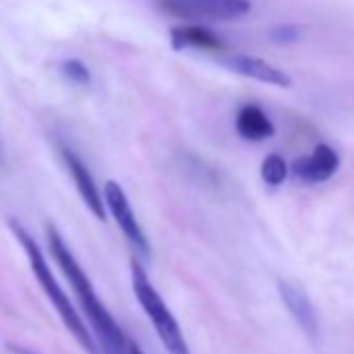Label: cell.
Listing matches in <instances>:
<instances>
[{"label":"cell","instance_id":"3957f363","mask_svg":"<svg viewBox=\"0 0 354 354\" xmlns=\"http://www.w3.org/2000/svg\"><path fill=\"white\" fill-rule=\"evenodd\" d=\"M131 288H133V294H136L140 306L144 308L146 317L154 325L165 350L169 354H192L188 348V342L182 333L180 323H177V319L173 317V313L169 310V306L165 304V300L156 292V288L150 283L144 267L138 261H131Z\"/></svg>","mask_w":354,"mask_h":354},{"label":"cell","instance_id":"277c9868","mask_svg":"<svg viewBox=\"0 0 354 354\" xmlns=\"http://www.w3.org/2000/svg\"><path fill=\"white\" fill-rule=\"evenodd\" d=\"M158 7L177 19L236 21L252 9L250 0H158Z\"/></svg>","mask_w":354,"mask_h":354},{"label":"cell","instance_id":"7c38bea8","mask_svg":"<svg viewBox=\"0 0 354 354\" xmlns=\"http://www.w3.org/2000/svg\"><path fill=\"white\" fill-rule=\"evenodd\" d=\"M261 175H263V180L269 186H279V184H283V180L288 177V165H286V160L279 154H269L263 160Z\"/></svg>","mask_w":354,"mask_h":354},{"label":"cell","instance_id":"2e32d148","mask_svg":"<svg viewBox=\"0 0 354 354\" xmlns=\"http://www.w3.org/2000/svg\"><path fill=\"white\" fill-rule=\"evenodd\" d=\"M129 354H144V352L140 350V346H138L136 342H131V339H129Z\"/></svg>","mask_w":354,"mask_h":354},{"label":"cell","instance_id":"7a4b0ae2","mask_svg":"<svg viewBox=\"0 0 354 354\" xmlns=\"http://www.w3.org/2000/svg\"><path fill=\"white\" fill-rule=\"evenodd\" d=\"M11 230H13L15 238L19 240V244L24 246V250H26V254H28V261H30V267H32V271H34V275H36L40 288L44 290L46 298H48V300L53 302V306L57 308V313H59V317L63 319L65 327L71 331V335L77 339V344H80L88 354H100L98 344H96L92 331L86 327L82 315L75 310L73 302L69 300V296L65 294V290H63L61 283L57 281V277H55V273H53V269H50V265H48L44 252H42L40 246L36 244V240H34V238L26 232V227H21L17 221H11Z\"/></svg>","mask_w":354,"mask_h":354},{"label":"cell","instance_id":"8992f818","mask_svg":"<svg viewBox=\"0 0 354 354\" xmlns=\"http://www.w3.org/2000/svg\"><path fill=\"white\" fill-rule=\"evenodd\" d=\"M277 290H279V296H281L286 308L290 310V315L296 319V323L306 333V337L317 346L321 342V321H319L317 308L310 302V298L298 286L283 281V279L277 281Z\"/></svg>","mask_w":354,"mask_h":354},{"label":"cell","instance_id":"9a60e30c","mask_svg":"<svg viewBox=\"0 0 354 354\" xmlns=\"http://www.w3.org/2000/svg\"><path fill=\"white\" fill-rule=\"evenodd\" d=\"M11 352H15V354H34L32 350H28V348H21V346H11Z\"/></svg>","mask_w":354,"mask_h":354},{"label":"cell","instance_id":"9c48e42d","mask_svg":"<svg viewBox=\"0 0 354 354\" xmlns=\"http://www.w3.org/2000/svg\"><path fill=\"white\" fill-rule=\"evenodd\" d=\"M219 61L227 69H232V71H236L240 75H246L250 80H257V82H263V84H271V86H279V88L292 86V80H290L288 73H283L281 69H277L275 65H271V63H267L263 59L232 53L227 57H221Z\"/></svg>","mask_w":354,"mask_h":354},{"label":"cell","instance_id":"5bb4252c","mask_svg":"<svg viewBox=\"0 0 354 354\" xmlns=\"http://www.w3.org/2000/svg\"><path fill=\"white\" fill-rule=\"evenodd\" d=\"M271 38L275 42H294V40H298V28H294V26H277L271 32Z\"/></svg>","mask_w":354,"mask_h":354},{"label":"cell","instance_id":"52a82bcc","mask_svg":"<svg viewBox=\"0 0 354 354\" xmlns=\"http://www.w3.org/2000/svg\"><path fill=\"white\" fill-rule=\"evenodd\" d=\"M59 154H61V158H63L67 171L71 173L73 184H75V188H77L82 201L86 203V207L92 211L94 217L104 219V217H106V211H104L102 194H100V190H98V186H96V182H94V177H92L90 169L86 167V162H84L69 146H65V144H59Z\"/></svg>","mask_w":354,"mask_h":354},{"label":"cell","instance_id":"30bf717a","mask_svg":"<svg viewBox=\"0 0 354 354\" xmlns=\"http://www.w3.org/2000/svg\"><path fill=\"white\" fill-rule=\"evenodd\" d=\"M171 46L175 50H186V48H198L207 53H227V44L209 28L190 24V26H177L171 30Z\"/></svg>","mask_w":354,"mask_h":354},{"label":"cell","instance_id":"8fae6325","mask_svg":"<svg viewBox=\"0 0 354 354\" xmlns=\"http://www.w3.org/2000/svg\"><path fill=\"white\" fill-rule=\"evenodd\" d=\"M236 129L244 140H250V142H263L275 133L271 119L257 104H246L240 109L238 119H236Z\"/></svg>","mask_w":354,"mask_h":354},{"label":"cell","instance_id":"6da1fadb","mask_svg":"<svg viewBox=\"0 0 354 354\" xmlns=\"http://www.w3.org/2000/svg\"><path fill=\"white\" fill-rule=\"evenodd\" d=\"M46 240H48V248L53 252V259L57 261V265L61 267V271L65 273V277L73 286V292L80 300V306L86 313L90 327L94 331L92 335L98 344L100 354H129V339L125 337L123 329L113 319L109 308L100 302L90 277L80 267L71 248L65 244V240L61 238V234L53 225H46Z\"/></svg>","mask_w":354,"mask_h":354},{"label":"cell","instance_id":"4fadbf2b","mask_svg":"<svg viewBox=\"0 0 354 354\" xmlns=\"http://www.w3.org/2000/svg\"><path fill=\"white\" fill-rule=\"evenodd\" d=\"M61 71H63V75H65L69 82H73V84H77V86H90V82H92L90 69H88L82 61H77V59L65 61V63L61 65Z\"/></svg>","mask_w":354,"mask_h":354},{"label":"cell","instance_id":"5b68a950","mask_svg":"<svg viewBox=\"0 0 354 354\" xmlns=\"http://www.w3.org/2000/svg\"><path fill=\"white\" fill-rule=\"evenodd\" d=\"M104 207L111 211L113 219L117 221V225L121 227V232L125 234L129 244L142 257H148V252H150L148 240H146V236H144V232L136 219V213L131 211V205L125 196V190L113 180L106 182V186H104Z\"/></svg>","mask_w":354,"mask_h":354},{"label":"cell","instance_id":"ba28073f","mask_svg":"<svg viewBox=\"0 0 354 354\" xmlns=\"http://www.w3.org/2000/svg\"><path fill=\"white\" fill-rule=\"evenodd\" d=\"M337 167H339L337 152L327 144H319L313 150V154L296 158L292 165V171L298 180H302L306 184H319V182H327L329 177H333Z\"/></svg>","mask_w":354,"mask_h":354}]
</instances>
